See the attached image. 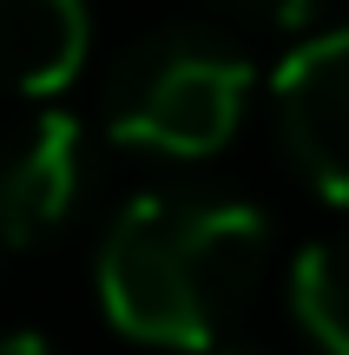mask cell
Returning a JSON list of instances; mask_svg holds the SVG:
<instances>
[{"label":"cell","mask_w":349,"mask_h":355,"mask_svg":"<svg viewBox=\"0 0 349 355\" xmlns=\"http://www.w3.org/2000/svg\"><path fill=\"white\" fill-rule=\"evenodd\" d=\"M271 263V217L218 191H145L99 243V303L119 336L211 349Z\"/></svg>","instance_id":"1"},{"label":"cell","mask_w":349,"mask_h":355,"mask_svg":"<svg viewBox=\"0 0 349 355\" xmlns=\"http://www.w3.org/2000/svg\"><path fill=\"white\" fill-rule=\"evenodd\" d=\"M250 105V60L205 26H165L119 53L105 79V132L132 152L211 158Z\"/></svg>","instance_id":"2"},{"label":"cell","mask_w":349,"mask_h":355,"mask_svg":"<svg viewBox=\"0 0 349 355\" xmlns=\"http://www.w3.org/2000/svg\"><path fill=\"white\" fill-rule=\"evenodd\" d=\"M277 132L330 204H349V26L310 33L277 66Z\"/></svg>","instance_id":"3"},{"label":"cell","mask_w":349,"mask_h":355,"mask_svg":"<svg viewBox=\"0 0 349 355\" xmlns=\"http://www.w3.org/2000/svg\"><path fill=\"white\" fill-rule=\"evenodd\" d=\"M86 184V145L66 112H33L0 139V237L40 243L73 217Z\"/></svg>","instance_id":"4"},{"label":"cell","mask_w":349,"mask_h":355,"mask_svg":"<svg viewBox=\"0 0 349 355\" xmlns=\"http://www.w3.org/2000/svg\"><path fill=\"white\" fill-rule=\"evenodd\" d=\"M92 53L86 0H0V86L46 99L73 86Z\"/></svg>","instance_id":"5"},{"label":"cell","mask_w":349,"mask_h":355,"mask_svg":"<svg viewBox=\"0 0 349 355\" xmlns=\"http://www.w3.org/2000/svg\"><path fill=\"white\" fill-rule=\"evenodd\" d=\"M290 309L323 355H349V237H316L297 257Z\"/></svg>","instance_id":"6"},{"label":"cell","mask_w":349,"mask_h":355,"mask_svg":"<svg viewBox=\"0 0 349 355\" xmlns=\"http://www.w3.org/2000/svg\"><path fill=\"white\" fill-rule=\"evenodd\" d=\"M218 7L250 26H271V33H297V26H310L316 0H218Z\"/></svg>","instance_id":"7"},{"label":"cell","mask_w":349,"mask_h":355,"mask_svg":"<svg viewBox=\"0 0 349 355\" xmlns=\"http://www.w3.org/2000/svg\"><path fill=\"white\" fill-rule=\"evenodd\" d=\"M0 355H60V349H53L40 329H13V336H0Z\"/></svg>","instance_id":"8"},{"label":"cell","mask_w":349,"mask_h":355,"mask_svg":"<svg viewBox=\"0 0 349 355\" xmlns=\"http://www.w3.org/2000/svg\"><path fill=\"white\" fill-rule=\"evenodd\" d=\"M198 355H264V349H244V343H224V336H218V343L198 349Z\"/></svg>","instance_id":"9"}]
</instances>
